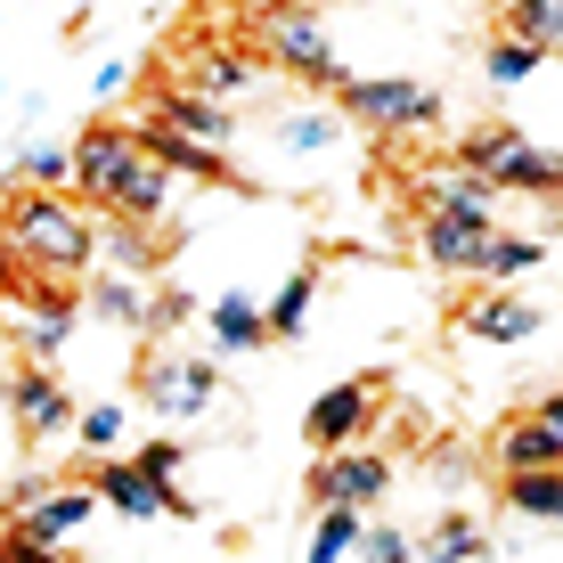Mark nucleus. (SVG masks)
I'll return each mask as SVG.
<instances>
[{
	"mask_svg": "<svg viewBox=\"0 0 563 563\" xmlns=\"http://www.w3.org/2000/svg\"><path fill=\"white\" fill-rule=\"evenodd\" d=\"M66 164H74L66 197L82 205V212H107V221L155 229L172 212V197H180V180H172V172L140 147V131H123V123H90L82 140L66 147Z\"/></svg>",
	"mask_w": 563,
	"mask_h": 563,
	"instance_id": "nucleus-1",
	"label": "nucleus"
},
{
	"mask_svg": "<svg viewBox=\"0 0 563 563\" xmlns=\"http://www.w3.org/2000/svg\"><path fill=\"white\" fill-rule=\"evenodd\" d=\"M90 238H99V221L74 197H42V188H9V197H0V245L16 254L25 278H49V286L82 278Z\"/></svg>",
	"mask_w": 563,
	"mask_h": 563,
	"instance_id": "nucleus-2",
	"label": "nucleus"
},
{
	"mask_svg": "<svg viewBox=\"0 0 563 563\" xmlns=\"http://www.w3.org/2000/svg\"><path fill=\"white\" fill-rule=\"evenodd\" d=\"M254 57H262L269 74H295L302 90H335V82H343V57H335V42H327V16H319V9H295V0L262 9Z\"/></svg>",
	"mask_w": 563,
	"mask_h": 563,
	"instance_id": "nucleus-3",
	"label": "nucleus"
},
{
	"mask_svg": "<svg viewBox=\"0 0 563 563\" xmlns=\"http://www.w3.org/2000/svg\"><path fill=\"white\" fill-rule=\"evenodd\" d=\"M457 164L474 172V180H490L498 197H555V180H563L555 155L531 147L515 123H474V131L457 140Z\"/></svg>",
	"mask_w": 563,
	"mask_h": 563,
	"instance_id": "nucleus-4",
	"label": "nucleus"
},
{
	"mask_svg": "<svg viewBox=\"0 0 563 563\" xmlns=\"http://www.w3.org/2000/svg\"><path fill=\"white\" fill-rule=\"evenodd\" d=\"M335 99H343V123L360 131H433L450 107L433 82H400V74H343Z\"/></svg>",
	"mask_w": 563,
	"mask_h": 563,
	"instance_id": "nucleus-5",
	"label": "nucleus"
},
{
	"mask_svg": "<svg viewBox=\"0 0 563 563\" xmlns=\"http://www.w3.org/2000/svg\"><path fill=\"white\" fill-rule=\"evenodd\" d=\"M376 417H384V393L367 376H343V384H327L319 400H310V417H302V441L310 450H367V433H376Z\"/></svg>",
	"mask_w": 563,
	"mask_h": 563,
	"instance_id": "nucleus-6",
	"label": "nucleus"
},
{
	"mask_svg": "<svg viewBox=\"0 0 563 563\" xmlns=\"http://www.w3.org/2000/svg\"><path fill=\"white\" fill-rule=\"evenodd\" d=\"M384 490H393V465H384L376 450H327V457H310V474H302V498L310 507H384Z\"/></svg>",
	"mask_w": 563,
	"mask_h": 563,
	"instance_id": "nucleus-7",
	"label": "nucleus"
},
{
	"mask_svg": "<svg viewBox=\"0 0 563 563\" xmlns=\"http://www.w3.org/2000/svg\"><path fill=\"white\" fill-rule=\"evenodd\" d=\"M99 515V498H90V482H16V539L25 548H66L82 522Z\"/></svg>",
	"mask_w": 563,
	"mask_h": 563,
	"instance_id": "nucleus-8",
	"label": "nucleus"
},
{
	"mask_svg": "<svg viewBox=\"0 0 563 563\" xmlns=\"http://www.w3.org/2000/svg\"><path fill=\"white\" fill-rule=\"evenodd\" d=\"M140 400L155 417H172V424H188V417H205L212 400H221V367L212 360H147L140 367Z\"/></svg>",
	"mask_w": 563,
	"mask_h": 563,
	"instance_id": "nucleus-9",
	"label": "nucleus"
},
{
	"mask_svg": "<svg viewBox=\"0 0 563 563\" xmlns=\"http://www.w3.org/2000/svg\"><path fill=\"white\" fill-rule=\"evenodd\" d=\"M498 474H563V393L498 424Z\"/></svg>",
	"mask_w": 563,
	"mask_h": 563,
	"instance_id": "nucleus-10",
	"label": "nucleus"
},
{
	"mask_svg": "<svg viewBox=\"0 0 563 563\" xmlns=\"http://www.w3.org/2000/svg\"><path fill=\"white\" fill-rule=\"evenodd\" d=\"M269 82V66L245 42H197L180 57V90H197V99H254V90Z\"/></svg>",
	"mask_w": 563,
	"mask_h": 563,
	"instance_id": "nucleus-11",
	"label": "nucleus"
},
{
	"mask_svg": "<svg viewBox=\"0 0 563 563\" xmlns=\"http://www.w3.org/2000/svg\"><path fill=\"white\" fill-rule=\"evenodd\" d=\"M147 123H155V131H172V140H197V147H212V155L238 140V107L197 99V90H180V82H172V90H155Z\"/></svg>",
	"mask_w": 563,
	"mask_h": 563,
	"instance_id": "nucleus-12",
	"label": "nucleus"
},
{
	"mask_svg": "<svg viewBox=\"0 0 563 563\" xmlns=\"http://www.w3.org/2000/svg\"><path fill=\"white\" fill-rule=\"evenodd\" d=\"M0 400H9V417H16L25 441H49V433L74 424V400H66V384H57V367H16V376L0 384Z\"/></svg>",
	"mask_w": 563,
	"mask_h": 563,
	"instance_id": "nucleus-13",
	"label": "nucleus"
},
{
	"mask_svg": "<svg viewBox=\"0 0 563 563\" xmlns=\"http://www.w3.org/2000/svg\"><path fill=\"white\" fill-rule=\"evenodd\" d=\"M539 327H548V310L522 302L515 286H490L482 302H457V335H474V343H531Z\"/></svg>",
	"mask_w": 563,
	"mask_h": 563,
	"instance_id": "nucleus-14",
	"label": "nucleus"
},
{
	"mask_svg": "<svg viewBox=\"0 0 563 563\" xmlns=\"http://www.w3.org/2000/svg\"><path fill=\"white\" fill-rule=\"evenodd\" d=\"M417 245H424V262H433V269H450V278H474V269H482V245H490V229H482V221H457V212L417 205Z\"/></svg>",
	"mask_w": 563,
	"mask_h": 563,
	"instance_id": "nucleus-15",
	"label": "nucleus"
},
{
	"mask_svg": "<svg viewBox=\"0 0 563 563\" xmlns=\"http://www.w3.org/2000/svg\"><path fill=\"white\" fill-rule=\"evenodd\" d=\"M262 131H269L278 155H335L343 140H352V123H343L335 107H278Z\"/></svg>",
	"mask_w": 563,
	"mask_h": 563,
	"instance_id": "nucleus-16",
	"label": "nucleus"
},
{
	"mask_svg": "<svg viewBox=\"0 0 563 563\" xmlns=\"http://www.w3.org/2000/svg\"><path fill=\"white\" fill-rule=\"evenodd\" d=\"M90 498L114 515H131V522H155V515H172V490L164 482H147L131 457H99V482H90Z\"/></svg>",
	"mask_w": 563,
	"mask_h": 563,
	"instance_id": "nucleus-17",
	"label": "nucleus"
},
{
	"mask_svg": "<svg viewBox=\"0 0 563 563\" xmlns=\"http://www.w3.org/2000/svg\"><path fill=\"white\" fill-rule=\"evenodd\" d=\"M90 262L107 269V278H155V262H164V238L140 221H99V238H90Z\"/></svg>",
	"mask_w": 563,
	"mask_h": 563,
	"instance_id": "nucleus-18",
	"label": "nucleus"
},
{
	"mask_svg": "<svg viewBox=\"0 0 563 563\" xmlns=\"http://www.w3.org/2000/svg\"><path fill=\"white\" fill-rule=\"evenodd\" d=\"M417 205H433V212H457V221H482V229H498V188H490V180H474L465 164H441V172H424Z\"/></svg>",
	"mask_w": 563,
	"mask_h": 563,
	"instance_id": "nucleus-19",
	"label": "nucleus"
},
{
	"mask_svg": "<svg viewBox=\"0 0 563 563\" xmlns=\"http://www.w3.org/2000/svg\"><path fill=\"white\" fill-rule=\"evenodd\" d=\"M74 327H82V302H74V295H33L25 327H16V335H25V360H33V367H49V360L74 343Z\"/></svg>",
	"mask_w": 563,
	"mask_h": 563,
	"instance_id": "nucleus-20",
	"label": "nucleus"
},
{
	"mask_svg": "<svg viewBox=\"0 0 563 563\" xmlns=\"http://www.w3.org/2000/svg\"><path fill=\"white\" fill-rule=\"evenodd\" d=\"M409 563H490V531L474 515H441L424 522V539H409Z\"/></svg>",
	"mask_w": 563,
	"mask_h": 563,
	"instance_id": "nucleus-21",
	"label": "nucleus"
},
{
	"mask_svg": "<svg viewBox=\"0 0 563 563\" xmlns=\"http://www.w3.org/2000/svg\"><path fill=\"white\" fill-rule=\"evenodd\" d=\"M310 302H319V269H286L278 295L262 302V335L269 343H295L302 327H310Z\"/></svg>",
	"mask_w": 563,
	"mask_h": 563,
	"instance_id": "nucleus-22",
	"label": "nucleus"
},
{
	"mask_svg": "<svg viewBox=\"0 0 563 563\" xmlns=\"http://www.w3.org/2000/svg\"><path fill=\"white\" fill-rule=\"evenodd\" d=\"M531 269H548V238H515V229H490V245H482V269H474V278H490V286H522Z\"/></svg>",
	"mask_w": 563,
	"mask_h": 563,
	"instance_id": "nucleus-23",
	"label": "nucleus"
},
{
	"mask_svg": "<svg viewBox=\"0 0 563 563\" xmlns=\"http://www.w3.org/2000/svg\"><path fill=\"white\" fill-rule=\"evenodd\" d=\"M197 319H205V335L221 343V352H254V343H269V335H262V302H254V295H221V302H205Z\"/></svg>",
	"mask_w": 563,
	"mask_h": 563,
	"instance_id": "nucleus-24",
	"label": "nucleus"
},
{
	"mask_svg": "<svg viewBox=\"0 0 563 563\" xmlns=\"http://www.w3.org/2000/svg\"><path fill=\"white\" fill-rule=\"evenodd\" d=\"M140 147L172 172V180H229V164H221L212 147H197V140H172V131H155V123H140Z\"/></svg>",
	"mask_w": 563,
	"mask_h": 563,
	"instance_id": "nucleus-25",
	"label": "nucleus"
},
{
	"mask_svg": "<svg viewBox=\"0 0 563 563\" xmlns=\"http://www.w3.org/2000/svg\"><path fill=\"white\" fill-rule=\"evenodd\" d=\"M507 42L555 57V42H563V0H507Z\"/></svg>",
	"mask_w": 563,
	"mask_h": 563,
	"instance_id": "nucleus-26",
	"label": "nucleus"
},
{
	"mask_svg": "<svg viewBox=\"0 0 563 563\" xmlns=\"http://www.w3.org/2000/svg\"><path fill=\"white\" fill-rule=\"evenodd\" d=\"M82 302L99 310L107 327H140V335H147V286L140 278H107V269H99V286H90Z\"/></svg>",
	"mask_w": 563,
	"mask_h": 563,
	"instance_id": "nucleus-27",
	"label": "nucleus"
},
{
	"mask_svg": "<svg viewBox=\"0 0 563 563\" xmlns=\"http://www.w3.org/2000/svg\"><path fill=\"white\" fill-rule=\"evenodd\" d=\"M66 433L82 441L90 457H114V450H123V400H90V409H74Z\"/></svg>",
	"mask_w": 563,
	"mask_h": 563,
	"instance_id": "nucleus-28",
	"label": "nucleus"
},
{
	"mask_svg": "<svg viewBox=\"0 0 563 563\" xmlns=\"http://www.w3.org/2000/svg\"><path fill=\"white\" fill-rule=\"evenodd\" d=\"M352 548H360V515L352 507H319V531H310L302 563H352Z\"/></svg>",
	"mask_w": 563,
	"mask_h": 563,
	"instance_id": "nucleus-29",
	"label": "nucleus"
},
{
	"mask_svg": "<svg viewBox=\"0 0 563 563\" xmlns=\"http://www.w3.org/2000/svg\"><path fill=\"white\" fill-rule=\"evenodd\" d=\"M16 188H42V197H66V188H74V164H66V147H16Z\"/></svg>",
	"mask_w": 563,
	"mask_h": 563,
	"instance_id": "nucleus-30",
	"label": "nucleus"
},
{
	"mask_svg": "<svg viewBox=\"0 0 563 563\" xmlns=\"http://www.w3.org/2000/svg\"><path fill=\"white\" fill-rule=\"evenodd\" d=\"M507 507L531 515V522H555L563 515V474H507Z\"/></svg>",
	"mask_w": 563,
	"mask_h": 563,
	"instance_id": "nucleus-31",
	"label": "nucleus"
},
{
	"mask_svg": "<svg viewBox=\"0 0 563 563\" xmlns=\"http://www.w3.org/2000/svg\"><path fill=\"white\" fill-rule=\"evenodd\" d=\"M539 66H548V57H539V49H522V42H490V49H482V74H490V82L498 90H515V82H531V74Z\"/></svg>",
	"mask_w": 563,
	"mask_h": 563,
	"instance_id": "nucleus-32",
	"label": "nucleus"
},
{
	"mask_svg": "<svg viewBox=\"0 0 563 563\" xmlns=\"http://www.w3.org/2000/svg\"><path fill=\"white\" fill-rule=\"evenodd\" d=\"M197 295H180V286H164V295H147V335H172V327H188L197 319Z\"/></svg>",
	"mask_w": 563,
	"mask_h": 563,
	"instance_id": "nucleus-33",
	"label": "nucleus"
},
{
	"mask_svg": "<svg viewBox=\"0 0 563 563\" xmlns=\"http://www.w3.org/2000/svg\"><path fill=\"white\" fill-rule=\"evenodd\" d=\"M360 563H409V531H393V522H360Z\"/></svg>",
	"mask_w": 563,
	"mask_h": 563,
	"instance_id": "nucleus-34",
	"label": "nucleus"
},
{
	"mask_svg": "<svg viewBox=\"0 0 563 563\" xmlns=\"http://www.w3.org/2000/svg\"><path fill=\"white\" fill-rule=\"evenodd\" d=\"M180 457H188V441H172V433H155V441H147V450H140V457H131V465H140V474H147V482H164V490H172V482H180Z\"/></svg>",
	"mask_w": 563,
	"mask_h": 563,
	"instance_id": "nucleus-35",
	"label": "nucleus"
},
{
	"mask_svg": "<svg viewBox=\"0 0 563 563\" xmlns=\"http://www.w3.org/2000/svg\"><path fill=\"white\" fill-rule=\"evenodd\" d=\"M123 82H131V66H123V57H107V66L90 74V90H99V99H123Z\"/></svg>",
	"mask_w": 563,
	"mask_h": 563,
	"instance_id": "nucleus-36",
	"label": "nucleus"
},
{
	"mask_svg": "<svg viewBox=\"0 0 563 563\" xmlns=\"http://www.w3.org/2000/svg\"><path fill=\"white\" fill-rule=\"evenodd\" d=\"M25 286H33V278L16 269V254H9V245H0V295H25Z\"/></svg>",
	"mask_w": 563,
	"mask_h": 563,
	"instance_id": "nucleus-37",
	"label": "nucleus"
},
{
	"mask_svg": "<svg viewBox=\"0 0 563 563\" xmlns=\"http://www.w3.org/2000/svg\"><path fill=\"white\" fill-rule=\"evenodd\" d=\"M0 563H25V555H16V539H0Z\"/></svg>",
	"mask_w": 563,
	"mask_h": 563,
	"instance_id": "nucleus-38",
	"label": "nucleus"
}]
</instances>
